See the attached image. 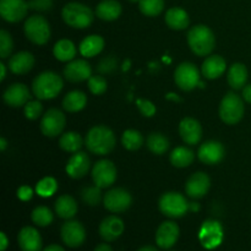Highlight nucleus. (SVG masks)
Listing matches in <instances>:
<instances>
[{
    "instance_id": "1",
    "label": "nucleus",
    "mask_w": 251,
    "mask_h": 251,
    "mask_svg": "<svg viewBox=\"0 0 251 251\" xmlns=\"http://www.w3.org/2000/svg\"><path fill=\"white\" fill-rule=\"evenodd\" d=\"M115 135L105 125H96L88 130L85 145L88 151L97 156H104L112 152L115 147Z\"/></svg>"
},
{
    "instance_id": "2",
    "label": "nucleus",
    "mask_w": 251,
    "mask_h": 251,
    "mask_svg": "<svg viewBox=\"0 0 251 251\" xmlns=\"http://www.w3.org/2000/svg\"><path fill=\"white\" fill-rule=\"evenodd\" d=\"M188 44L196 55H210L216 46L215 33L205 25H196L189 29Z\"/></svg>"
},
{
    "instance_id": "3",
    "label": "nucleus",
    "mask_w": 251,
    "mask_h": 251,
    "mask_svg": "<svg viewBox=\"0 0 251 251\" xmlns=\"http://www.w3.org/2000/svg\"><path fill=\"white\" fill-rule=\"evenodd\" d=\"M63 86V78L58 74L53 71H44L32 82V92L38 100H53L61 92Z\"/></svg>"
},
{
    "instance_id": "4",
    "label": "nucleus",
    "mask_w": 251,
    "mask_h": 251,
    "mask_svg": "<svg viewBox=\"0 0 251 251\" xmlns=\"http://www.w3.org/2000/svg\"><path fill=\"white\" fill-rule=\"evenodd\" d=\"M64 22L73 28H87L95 19L92 10L81 2H69L61 10Z\"/></svg>"
},
{
    "instance_id": "5",
    "label": "nucleus",
    "mask_w": 251,
    "mask_h": 251,
    "mask_svg": "<svg viewBox=\"0 0 251 251\" xmlns=\"http://www.w3.org/2000/svg\"><path fill=\"white\" fill-rule=\"evenodd\" d=\"M245 107L242 98L234 92L226 93L220 104V117L228 125H235L244 117Z\"/></svg>"
},
{
    "instance_id": "6",
    "label": "nucleus",
    "mask_w": 251,
    "mask_h": 251,
    "mask_svg": "<svg viewBox=\"0 0 251 251\" xmlns=\"http://www.w3.org/2000/svg\"><path fill=\"white\" fill-rule=\"evenodd\" d=\"M27 39L37 46H44L50 38L49 22L41 15H33L26 20L24 26Z\"/></svg>"
},
{
    "instance_id": "7",
    "label": "nucleus",
    "mask_w": 251,
    "mask_h": 251,
    "mask_svg": "<svg viewBox=\"0 0 251 251\" xmlns=\"http://www.w3.org/2000/svg\"><path fill=\"white\" fill-rule=\"evenodd\" d=\"M159 211L169 218H180L189 211V202L180 193L169 191L161 196L158 202Z\"/></svg>"
},
{
    "instance_id": "8",
    "label": "nucleus",
    "mask_w": 251,
    "mask_h": 251,
    "mask_svg": "<svg viewBox=\"0 0 251 251\" xmlns=\"http://www.w3.org/2000/svg\"><path fill=\"white\" fill-rule=\"evenodd\" d=\"M174 81L181 91H193L198 85H200V71L195 64L181 63L174 71Z\"/></svg>"
},
{
    "instance_id": "9",
    "label": "nucleus",
    "mask_w": 251,
    "mask_h": 251,
    "mask_svg": "<svg viewBox=\"0 0 251 251\" xmlns=\"http://www.w3.org/2000/svg\"><path fill=\"white\" fill-rule=\"evenodd\" d=\"M118 171L115 164L109 159H100L92 168V180L98 188L105 189L115 183Z\"/></svg>"
},
{
    "instance_id": "10",
    "label": "nucleus",
    "mask_w": 251,
    "mask_h": 251,
    "mask_svg": "<svg viewBox=\"0 0 251 251\" xmlns=\"http://www.w3.org/2000/svg\"><path fill=\"white\" fill-rule=\"evenodd\" d=\"M66 124V118L61 110L56 108L47 110L41 120V131L47 137H56L63 132Z\"/></svg>"
},
{
    "instance_id": "11",
    "label": "nucleus",
    "mask_w": 251,
    "mask_h": 251,
    "mask_svg": "<svg viewBox=\"0 0 251 251\" xmlns=\"http://www.w3.org/2000/svg\"><path fill=\"white\" fill-rule=\"evenodd\" d=\"M103 203L108 211L113 213L125 212L132 203L131 194L123 188H114L103 196Z\"/></svg>"
},
{
    "instance_id": "12",
    "label": "nucleus",
    "mask_w": 251,
    "mask_h": 251,
    "mask_svg": "<svg viewBox=\"0 0 251 251\" xmlns=\"http://www.w3.org/2000/svg\"><path fill=\"white\" fill-rule=\"evenodd\" d=\"M199 239L201 245L208 250L215 249L221 245L223 240V228L221 223L212 220L205 221L200 228Z\"/></svg>"
},
{
    "instance_id": "13",
    "label": "nucleus",
    "mask_w": 251,
    "mask_h": 251,
    "mask_svg": "<svg viewBox=\"0 0 251 251\" xmlns=\"http://www.w3.org/2000/svg\"><path fill=\"white\" fill-rule=\"evenodd\" d=\"M29 9L25 0H0V15L7 22H19L26 17Z\"/></svg>"
},
{
    "instance_id": "14",
    "label": "nucleus",
    "mask_w": 251,
    "mask_h": 251,
    "mask_svg": "<svg viewBox=\"0 0 251 251\" xmlns=\"http://www.w3.org/2000/svg\"><path fill=\"white\" fill-rule=\"evenodd\" d=\"M60 235L64 244L68 245L69 248H78L85 242L86 230L78 221L69 220L61 227Z\"/></svg>"
},
{
    "instance_id": "15",
    "label": "nucleus",
    "mask_w": 251,
    "mask_h": 251,
    "mask_svg": "<svg viewBox=\"0 0 251 251\" xmlns=\"http://www.w3.org/2000/svg\"><path fill=\"white\" fill-rule=\"evenodd\" d=\"M226 156L225 146L220 141L210 140V141L203 142L198 151V157L203 164L213 166L218 164L223 161Z\"/></svg>"
},
{
    "instance_id": "16",
    "label": "nucleus",
    "mask_w": 251,
    "mask_h": 251,
    "mask_svg": "<svg viewBox=\"0 0 251 251\" xmlns=\"http://www.w3.org/2000/svg\"><path fill=\"white\" fill-rule=\"evenodd\" d=\"M211 188V179L203 172H196L191 174L186 180L185 193L191 199H201L208 193Z\"/></svg>"
},
{
    "instance_id": "17",
    "label": "nucleus",
    "mask_w": 251,
    "mask_h": 251,
    "mask_svg": "<svg viewBox=\"0 0 251 251\" xmlns=\"http://www.w3.org/2000/svg\"><path fill=\"white\" fill-rule=\"evenodd\" d=\"M179 226L173 221H166L158 227L156 232V243L161 249H171L178 242Z\"/></svg>"
},
{
    "instance_id": "18",
    "label": "nucleus",
    "mask_w": 251,
    "mask_h": 251,
    "mask_svg": "<svg viewBox=\"0 0 251 251\" xmlns=\"http://www.w3.org/2000/svg\"><path fill=\"white\" fill-rule=\"evenodd\" d=\"M64 76L70 82H82L92 76V69L88 61L76 59L69 61L68 65L64 68Z\"/></svg>"
},
{
    "instance_id": "19",
    "label": "nucleus",
    "mask_w": 251,
    "mask_h": 251,
    "mask_svg": "<svg viewBox=\"0 0 251 251\" xmlns=\"http://www.w3.org/2000/svg\"><path fill=\"white\" fill-rule=\"evenodd\" d=\"M179 134L186 145H198L202 137V126L194 118H184L179 124Z\"/></svg>"
},
{
    "instance_id": "20",
    "label": "nucleus",
    "mask_w": 251,
    "mask_h": 251,
    "mask_svg": "<svg viewBox=\"0 0 251 251\" xmlns=\"http://www.w3.org/2000/svg\"><path fill=\"white\" fill-rule=\"evenodd\" d=\"M2 98L7 105L12 108H19L26 105L27 102H29L31 95H29V90L26 85L14 83L5 90Z\"/></svg>"
},
{
    "instance_id": "21",
    "label": "nucleus",
    "mask_w": 251,
    "mask_h": 251,
    "mask_svg": "<svg viewBox=\"0 0 251 251\" xmlns=\"http://www.w3.org/2000/svg\"><path fill=\"white\" fill-rule=\"evenodd\" d=\"M91 162L87 153L85 152H75L73 156L69 158L66 164V173L73 179H81L88 173L90 171Z\"/></svg>"
},
{
    "instance_id": "22",
    "label": "nucleus",
    "mask_w": 251,
    "mask_h": 251,
    "mask_svg": "<svg viewBox=\"0 0 251 251\" xmlns=\"http://www.w3.org/2000/svg\"><path fill=\"white\" fill-rule=\"evenodd\" d=\"M124 232V222L117 216H108L100 222V235L105 242H114Z\"/></svg>"
},
{
    "instance_id": "23",
    "label": "nucleus",
    "mask_w": 251,
    "mask_h": 251,
    "mask_svg": "<svg viewBox=\"0 0 251 251\" xmlns=\"http://www.w3.org/2000/svg\"><path fill=\"white\" fill-rule=\"evenodd\" d=\"M20 249L22 251H41L42 237L33 227H24L17 235Z\"/></svg>"
},
{
    "instance_id": "24",
    "label": "nucleus",
    "mask_w": 251,
    "mask_h": 251,
    "mask_svg": "<svg viewBox=\"0 0 251 251\" xmlns=\"http://www.w3.org/2000/svg\"><path fill=\"white\" fill-rule=\"evenodd\" d=\"M227 61L221 55H211L206 58V60L201 66V73L208 80H215L221 77L226 73Z\"/></svg>"
},
{
    "instance_id": "25",
    "label": "nucleus",
    "mask_w": 251,
    "mask_h": 251,
    "mask_svg": "<svg viewBox=\"0 0 251 251\" xmlns=\"http://www.w3.org/2000/svg\"><path fill=\"white\" fill-rule=\"evenodd\" d=\"M34 56L28 51H19L15 55H12L9 60V69L11 73L16 75H24V74L29 73L33 69Z\"/></svg>"
},
{
    "instance_id": "26",
    "label": "nucleus",
    "mask_w": 251,
    "mask_h": 251,
    "mask_svg": "<svg viewBox=\"0 0 251 251\" xmlns=\"http://www.w3.org/2000/svg\"><path fill=\"white\" fill-rule=\"evenodd\" d=\"M166 24L169 28L176 29V31H183L190 24L188 12L184 9L178 6L171 7L166 12Z\"/></svg>"
},
{
    "instance_id": "27",
    "label": "nucleus",
    "mask_w": 251,
    "mask_h": 251,
    "mask_svg": "<svg viewBox=\"0 0 251 251\" xmlns=\"http://www.w3.org/2000/svg\"><path fill=\"white\" fill-rule=\"evenodd\" d=\"M55 213L63 220H71L77 213V202L70 195H61L56 199L54 203Z\"/></svg>"
},
{
    "instance_id": "28",
    "label": "nucleus",
    "mask_w": 251,
    "mask_h": 251,
    "mask_svg": "<svg viewBox=\"0 0 251 251\" xmlns=\"http://www.w3.org/2000/svg\"><path fill=\"white\" fill-rule=\"evenodd\" d=\"M96 15L103 21H114L122 15V5L118 0H102L96 7Z\"/></svg>"
},
{
    "instance_id": "29",
    "label": "nucleus",
    "mask_w": 251,
    "mask_h": 251,
    "mask_svg": "<svg viewBox=\"0 0 251 251\" xmlns=\"http://www.w3.org/2000/svg\"><path fill=\"white\" fill-rule=\"evenodd\" d=\"M228 83L233 90H242L247 86L248 69L244 64L234 63L228 70Z\"/></svg>"
},
{
    "instance_id": "30",
    "label": "nucleus",
    "mask_w": 251,
    "mask_h": 251,
    "mask_svg": "<svg viewBox=\"0 0 251 251\" xmlns=\"http://www.w3.org/2000/svg\"><path fill=\"white\" fill-rule=\"evenodd\" d=\"M104 48V39L97 34L87 36L80 44V53L85 58H93L98 55Z\"/></svg>"
},
{
    "instance_id": "31",
    "label": "nucleus",
    "mask_w": 251,
    "mask_h": 251,
    "mask_svg": "<svg viewBox=\"0 0 251 251\" xmlns=\"http://www.w3.org/2000/svg\"><path fill=\"white\" fill-rule=\"evenodd\" d=\"M87 104V96L82 91H71L64 97L63 108L66 112L76 113L82 110Z\"/></svg>"
},
{
    "instance_id": "32",
    "label": "nucleus",
    "mask_w": 251,
    "mask_h": 251,
    "mask_svg": "<svg viewBox=\"0 0 251 251\" xmlns=\"http://www.w3.org/2000/svg\"><path fill=\"white\" fill-rule=\"evenodd\" d=\"M169 159H171V163L176 168H186L194 162L195 153L188 147L179 146L172 151Z\"/></svg>"
},
{
    "instance_id": "33",
    "label": "nucleus",
    "mask_w": 251,
    "mask_h": 251,
    "mask_svg": "<svg viewBox=\"0 0 251 251\" xmlns=\"http://www.w3.org/2000/svg\"><path fill=\"white\" fill-rule=\"evenodd\" d=\"M76 47L69 39H60L53 48V54L59 61H71L76 56Z\"/></svg>"
},
{
    "instance_id": "34",
    "label": "nucleus",
    "mask_w": 251,
    "mask_h": 251,
    "mask_svg": "<svg viewBox=\"0 0 251 251\" xmlns=\"http://www.w3.org/2000/svg\"><path fill=\"white\" fill-rule=\"evenodd\" d=\"M82 137H81L80 134H77L75 131L65 132L59 139V146H60V149L65 152H70V153H75V152L80 151V149L82 147Z\"/></svg>"
},
{
    "instance_id": "35",
    "label": "nucleus",
    "mask_w": 251,
    "mask_h": 251,
    "mask_svg": "<svg viewBox=\"0 0 251 251\" xmlns=\"http://www.w3.org/2000/svg\"><path fill=\"white\" fill-rule=\"evenodd\" d=\"M147 147L152 153L162 156L169 149V140L161 132H152L147 137Z\"/></svg>"
},
{
    "instance_id": "36",
    "label": "nucleus",
    "mask_w": 251,
    "mask_h": 251,
    "mask_svg": "<svg viewBox=\"0 0 251 251\" xmlns=\"http://www.w3.org/2000/svg\"><path fill=\"white\" fill-rule=\"evenodd\" d=\"M122 145L127 151H137L144 145V136L137 130H125L122 135Z\"/></svg>"
},
{
    "instance_id": "37",
    "label": "nucleus",
    "mask_w": 251,
    "mask_h": 251,
    "mask_svg": "<svg viewBox=\"0 0 251 251\" xmlns=\"http://www.w3.org/2000/svg\"><path fill=\"white\" fill-rule=\"evenodd\" d=\"M139 7L145 16H158L164 9V0H140Z\"/></svg>"
},
{
    "instance_id": "38",
    "label": "nucleus",
    "mask_w": 251,
    "mask_h": 251,
    "mask_svg": "<svg viewBox=\"0 0 251 251\" xmlns=\"http://www.w3.org/2000/svg\"><path fill=\"white\" fill-rule=\"evenodd\" d=\"M32 222L38 227H47L53 222V213L47 206H38L32 211Z\"/></svg>"
},
{
    "instance_id": "39",
    "label": "nucleus",
    "mask_w": 251,
    "mask_h": 251,
    "mask_svg": "<svg viewBox=\"0 0 251 251\" xmlns=\"http://www.w3.org/2000/svg\"><path fill=\"white\" fill-rule=\"evenodd\" d=\"M58 190V181L51 176H47L42 180L38 181L36 186V193L38 194L41 198H49L53 196Z\"/></svg>"
},
{
    "instance_id": "40",
    "label": "nucleus",
    "mask_w": 251,
    "mask_h": 251,
    "mask_svg": "<svg viewBox=\"0 0 251 251\" xmlns=\"http://www.w3.org/2000/svg\"><path fill=\"white\" fill-rule=\"evenodd\" d=\"M102 189L95 186H86L81 191V199L88 206H97L102 200Z\"/></svg>"
},
{
    "instance_id": "41",
    "label": "nucleus",
    "mask_w": 251,
    "mask_h": 251,
    "mask_svg": "<svg viewBox=\"0 0 251 251\" xmlns=\"http://www.w3.org/2000/svg\"><path fill=\"white\" fill-rule=\"evenodd\" d=\"M12 49H14V42H12L11 34L5 29L0 31V56L1 59H6L10 56Z\"/></svg>"
},
{
    "instance_id": "42",
    "label": "nucleus",
    "mask_w": 251,
    "mask_h": 251,
    "mask_svg": "<svg viewBox=\"0 0 251 251\" xmlns=\"http://www.w3.org/2000/svg\"><path fill=\"white\" fill-rule=\"evenodd\" d=\"M108 83L103 76H91L88 78V88H90L91 93H93L95 96H100L107 91Z\"/></svg>"
},
{
    "instance_id": "43",
    "label": "nucleus",
    "mask_w": 251,
    "mask_h": 251,
    "mask_svg": "<svg viewBox=\"0 0 251 251\" xmlns=\"http://www.w3.org/2000/svg\"><path fill=\"white\" fill-rule=\"evenodd\" d=\"M43 112V105L39 100H29L25 105V115L28 120L38 119Z\"/></svg>"
},
{
    "instance_id": "44",
    "label": "nucleus",
    "mask_w": 251,
    "mask_h": 251,
    "mask_svg": "<svg viewBox=\"0 0 251 251\" xmlns=\"http://www.w3.org/2000/svg\"><path fill=\"white\" fill-rule=\"evenodd\" d=\"M115 68H117V59L114 56H107L98 63L97 71L100 74H109L114 71Z\"/></svg>"
},
{
    "instance_id": "45",
    "label": "nucleus",
    "mask_w": 251,
    "mask_h": 251,
    "mask_svg": "<svg viewBox=\"0 0 251 251\" xmlns=\"http://www.w3.org/2000/svg\"><path fill=\"white\" fill-rule=\"evenodd\" d=\"M136 104L139 110L141 112V114L146 118H151L156 114V105L151 102V100H137Z\"/></svg>"
},
{
    "instance_id": "46",
    "label": "nucleus",
    "mask_w": 251,
    "mask_h": 251,
    "mask_svg": "<svg viewBox=\"0 0 251 251\" xmlns=\"http://www.w3.org/2000/svg\"><path fill=\"white\" fill-rule=\"evenodd\" d=\"M28 5L36 11H48L53 6V0H31Z\"/></svg>"
},
{
    "instance_id": "47",
    "label": "nucleus",
    "mask_w": 251,
    "mask_h": 251,
    "mask_svg": "<svg viewBox=\"0 0 251 251\" xmlns=\"http://www.w3.org/2000/svg\"><path fill=\"white\" fill-rule=\"evenodd\" d=\"M32 196H33V190L27 185L21 186L17 190V198L22 201H29L32 199Z\"/></svg>"
},
{
    "instance_id": "48",
    "label": "nucleus",
    "mask_w": 251,
    "mask_h": 251,
    "mask_svg": "<svg viewBox=\"0 0 251 251\" xmlns=\"http://www.w3.org/2000/svg\"><path fill=\"white\" fill-rule=\"evenodd\" d=\"M243 98H244L245 102L250 103L251 104V83L250 85H247L244 88H243Z\"/></svg>"
},
{
    "instance_id": "49",
    "label": "nucleus",
    "mask_w": 251,
    "mask_h": 251,
    "mask_svg": "<svg viewBox=\"0 0 251 251\" xmlns=\"http://www.w3.org/2000/svg\"><path fill=\"white\" fill-rule=\"evenodd\" d=\"M0 238H1V248H0V250L5 251L6 250L7 245H9V242H7V238L6 235H5V233H1V234H0Z\"/></svg>"
},
{
    "instance_id": "50",
    "label": "nucleus",
    "mask_w": 251,
    "mask_h": 251,
    "mask_svg": "<svg viewBox=\"0 0 251 251\" xmlns=\"http://www.w3.org/2000/svg\"><path fill=\"white\" fill-rule=\"evenodd\" d=\"M43 251H65V250H64L60 245L51 244V245H49V247H47Z\"/></svg>"
},
{
    "instance_id": "51",
    "label": "nucleus",
    "mask_w": 251,
    "mask_h": 251,
    "mask_svg": "<svg viewBox=\"0 0 251 251\" xmlns=\"http://www.w3.org/2000/svg\"><path fill=\"white\" fill-rule=\"evenodd\" d=\"M93 251H113V250L108 244H100L96 247V249Z\"/></svg>"
},
{
    "instance_id": "52",
    "label": "nucleus",
    "mask_w": 251,
    "mask_h": 251,
    "mask_svg": "<svg viewBox=\"0 0 251 251\" xmlns=\"http://www.w3.org/2000/svg\"><path fill=\"white\" fill-rule=\"evenodd\" d=\"M0 69H1V76H0V81H4L6 77V66L4 64H0Z\"/></svg>"
},
{
    "instance_id": "53",
    "label": "nucleus",
    "mask_w": 251,
    "mask_h": 251,
    "mask_svg": "<svg viewBox=\"0 0 251 251\" xmlns=\"http://www.w3.org/2000/svg\"><path fill=\"white\" fill-rule=\"evenodd\" d=\"M137 251H158V250H157V248L151 247V245H147V247H142L141 249H139Z\"/></svg>"
},
{
    "instance_id": "54",
    "label": "nucleus",
    "mask_w": 251,
    "mask_h": 251,
    "mask_svg": "<svg viewBox=\"0 0 251 251\" xmlns=\"http://www.w3.org/2000/svg\"><path fill=\"white\" fill-rule=\"evenodd\" d=\"M6 146H7V142L6 140L2 137V139H0V149H1V151H5L6 150Z\"/></svg>"
},
{
    "instance_id": "55",
    "label": "nucleus",
    "mask_w": 251,
    "mask_h": 251,
    "mask_svg": "<svg viewBox=\"0 0 251 251\" xmlns=\"http://www.w3.org/2000/svg\"><path fill=\"white\" fill-rule=\"evenodd\" d=\"M130 1H131V2H137V1H140V0H130Z\"/></svg>"
}]
</instances>
